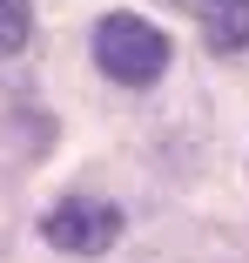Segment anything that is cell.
<instances>
[{"label":"cell","instance_id":"obj_1","mask_svg":"<svg viewBox=\"0 0 249 263\" xmlns=\"http://www.w3.org/2000/svg\"><path fill=\"white\" fill-rule=\"evenodd\" d=\"M169 34L155 21H141V14H108L101 27H94V68H101L108 81L121 88H155L169 74Z\"/></svg>","mask_w":249,"mask_h":263},{"label":"cell","instance_id":"obj_2","mask_svg":"<svg viewBox=\"0 0 249 263\" xmlns=\"http://www.w3.org/2000/svg\"><path fill=\"white\" fill-rule=\"evenodd\" d=\"M40 236H47V250H61V256H108L115 236H121V209L108 196H61L40 216Z\"/></svg>","mask_w":249,"mask_h":263},{"label":"cell","instance_id":"obj_3","mask_svg":"<svg viewBox=\"0 0 249 263\" xmlns=\"http://www.w3.org/2000/svg\"><path fill=\"white\" fill-rule=\"evenodd\" d=\"M175 7L195 14L209 54H236V47H249V0H175Z\"/></svg>","mask_w":249,"mask_h":263},{"label":"cell","instance_id":"obj_4","mask_svg":"<svg viewBox=\"0 0 249 263\" xmlns=\"http://www.w3.org/2000/svg\"><path fill=\"white\" fill-rule=\"evenodd\" d=\"M27 34H34V7H27V0H0V61L20 54Z\"/></svg>","mask_w":249,"mask_h":263}]
</instances>
